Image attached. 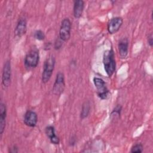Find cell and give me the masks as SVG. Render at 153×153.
Returning <instances> with one entry per match:
<instances>
[{
    "label": "cell",
    "instance_id": "10",
    "mask_svg": "<svg viewBox=\"0 0 153 153\" xmlns=\"http://www.w3.org/2000/svg\"><path fill=\"white\" fill-rule=\"evenodd\" d=\"M128 45L129 41L127 37L122 38L118 42V50L121 59L127 57L128 53Z\"/></svg>",
    "mask_w": 153,
    "mask_h": 153
},
{
    "label": "cell",
    "instance_id": "20",
    "mask_svg": "<svg viewBox=\"0 0 153 153\" xmlns=\"http://www.w3.org/2000/svg\"><path fill=\"white\" fill-rule=\"evenodd\" d=\"M148 43L150 47H152L153 45V36L152 33H151L148 36Z\"/></svg>",
    "mask_w": 153,
    "mask_h": 153
},
{
    "label": "cell",
    "instance_id": "7",
    "mask_svg": "<svg viewBox=\"0 0 153 153\" xmlns=\"http://www.w3.org/2000/svg\"><path fill=\"white\" fill-rule=\"evenodd\" d=\"M11 78V67L10 60H7L3 67L2 74V85L3 88H6L10 85Z\"/></svg>",
    "mask_w": 153,
    "mask_h": 153
},
{
    "label": "cell",
    "instance_id": "8",
    "mask_svg": "<svg viewBox=\"0 0 153 153\" xmlns=\"http://www.w3.org/2000/svg\"><path fill=\"white\" fill-rule=\"evenodd\" d=\"M123 23V19L121 17H115L111 19L108 23L107 29L110 34L117 33L121 27Z\"/></svg>",
    "mask_w": 153,
    "mask_h": 153
},
{
    "label": "cell",
    "instance_id": "15",
    "mask_svg": "<svg viewBox=\"0 0 153 153\" xmlns=\"http://www.w3.org/2000/svg\"><path fill=\"white\" fill-rule=\"evenodd\" d=\"M90 111V104L88 101H85L82 105L81 111L80 113V118L83 120L88 117Z\"/></svg>",
    "mask_w": 153,
    "mask_h": 153
},
{
    "label": "cell",
    "instance_id": "16",
    "mask_svg": "<svg viewBox=\"0 0 153 153\" xmlns=\"http://www.w3.org/2000/svg\"><path fill=\"white\" fill-rule=\"evenodd\" d=\"M122 110V106L120 105H117L112 111L110 114V118L111 120H118L121 115V112Z\"/></svg>",
    "mask_w": 153,
    "mask_h": 153
},
{
    "label": "cell",
    "instance_id": "17",
    "mask_svg": "<svg viewBox=\"0 0 153 153\" xmlns=\"http://www.w3.org/2000/svg\"><path fill=\"white\" fill-rule=\"evenodd\" d=\"M143 149V146L142 143H136L132 146L131 148L130 152L132 153H140L142 152Z\"/></svg>",
    "mask_w": 153,
    "mask_h": 153
},
{
    "label": "cell",
    "instance_id": "9",
    "mask_svg": "<svg viewBox=\"0 0 153 153\" xmlns=\"http://www.w3.org/2000/svg\"><path fill=\"white\" fill-rule=\"evenodd\" d=\"M23 121L26 126L30 127H34L38 122L37 114L33 111H27L25 114Z\"/></svg>",
    "mask_w": 153,
    "mask_h": 153
},
{
    "label": "cell",
    "instance_id": "11",
    "mask_svg": "<svg viewBox=\"0 0 153 153\" xmlns=\"http://www.w3.org/2000/svg\"><path fill=\"white\" fill-rule=\"evenodd\" d=\"M27 30V21L26 19L22 17H20L18 22L17 23V25L16 26L15 30H14V34L15 36L17 38L22 37L23 35L25 34Z\"/></svg>",
    "mask_w": 153,
    "mask_h": 153
},
{
    "label": "cell",
    "instance_id": "19",
    "mask_svg": "<svg viewBox=\"0 0 153 153\" xmlns=\"http://www.w3.org/2000/svg\"><path fill=\"white\" fill-rule=\"evenodd\" d=\"M63 41H62L59 38L58 39H57L54 42V48L55 50H59L62 46V44H63Z\"/></svg>",
    "mask_w": 153,
    "mask_h": 153
},
{
    "label": "cell",
    "instance_id": "5",
    "mask_svg": "<svg viewBox=\"0 0 153 153\" xmlns=\"http://www.w3.org/2000/svg\"><path fill=\"white\" fill-rule=\"evenodd\" d=\"M71 22L69 18L62 20L59 29V38L63 42L68 41L71 37Z\"/></svg>",
    "mask_w": 153,
    "mask_h": 153
},
{
    "label": "cell",
    "instance_id": "23",
    "mask_svg": "<svg viewBox=\"0 0 153 153\" xmlns=\"http://www.w3.org/2000/svg\"><path fill=\"white\" fill-rule=\"evenodd\" d=\"M51 44L50 42H47V43L45 44L44 47H45V48H47L46 50H50V48H51Z\"/></svg>",
    "mask_w": 153,
    "mask_h": 153
},
{
    "label": "cell",
    "instance_id": "2",
    "mask_svg": "<svg viewBox=\"0 0 153 153\" xmlns=\"http://www.w3.org/2000/svg\"><path fill=\"white\" fill-rule=\"evenodd\" d=\"M39 61V50L36 47L31 48L27 53L24 60L25 66L27 69H32L35 68Z\"/></svg>",
    "mask_w": 153,
    "mask_h": 153
},
{
    "label": "cell",
    "instance_id": "6",
    "mask_svg": "<svg viewBox=\"0 0 153 153\" xmlns=\"http://www.w3.org/2000/svg\"><path fill=\"white\" fill-rule=\"evenodd\" d=\"M65 87V75L63 72H59L56 75V79L53 86L52 92L55 95H60L63 92Z\"/></svg>",
    "mask_w": 153,
    "mask_h": 153
},
{
    "label": "cell",
    "instance_id": "12",
    "mask_svg": "<svg viewBox=\"0 0 153 153\" xmlns=\"http://www.w3.org/2000/svg\"><path fill=\"white\" fill-rule=\"evenodd\" d=\"M45 133L46 136L49 138L50 142L54 145H58L60 142L59 137L56 134L55 128L51 125L47 126L45 128Z\"/></svg>",
    "mask_w": 153,
    "mask_h": 153
},
{
    "label": "cell",
    "instance_id": "4",
    "mask_svg": "<svg viewBox=\"0 0 153 153\" xmlns=\"http://www.w3.org/2000/svg\"><path fill=\"white\" fill-rule=\"evenodd\" d=\"M93 81L97 89V94L98 97L102 100L107 99L110 96V92L106 87L104 80L100 78L94 77Z\"/></svg>",
    "mask_w": 153,
    "mask_h": 153
},
{
    "label": "cell",
    "instance_id": "21",
    "mask_svg": "<svg viewBox=\"0 0 153 153\" xmlns=\"http://www.w3.org/2000/svg\"><path fill=\"white\" fill-rule=\"evenodd\" d=\"M10 152L11 153H16L18 152V148L16 146H13L12 148H10V150H9Z\"/></svg>",
    "mask_w": 153,
    "mask_h": 153
},
{
    "label": "cell",
    "instance_id": "13",
    "mask_svg": "<svg viewBox=\"0 0 153 153\" xmlns=\"http://www.w3.org/2000/svg\"><path fill=\"white\" fill-rule=\"evenodd\" d=\"M7 118V108L4 103H0V134L2 135L4 131Z\"/></svg>",
    "mask_w": 153,
    "mask_h": 153
},
{
    "label": "cell",
    "instance_id": "18",
    "mask_svg": "<svg viewBox=\"0 0 153 153\" xmlns=\"http://www.w3.org/2000/svg\"><path fill=\"white\" fill-rule=\"evenodd\" d=\"M33 36H34V38L38 41H42L45 38L44 32L42 30H40V29L35 30V32H34Z\"/></svg>",
    "mask_w": 153,
    "mask_h": 153
},
{
    "label": "cell",
    "instance_id": "14",
    "mask_svg": "<svg viewBox=\"0 0 153 153\" xmlns=\"http://www.w3.org/2000/svg\"><path fill=\"white\" fill-rule=\"evenodd\" d=\"M84 8V2L82 0H76L74 1L73 14L76 19H79L82 16Z\"/></svg>",
    "mask_w": 153,
    "mask_h": 153
},
{
    "label": "cell",
    "instance_id": "3",
    "mask_svg": "<svg viewBox=\"0 0 153 153\" xmlns=\"http://www.w3.org/2000/svg\"><path fill=\"white\" fill-rule=\"evenodd\" d=\"M56 63V59L54 56L51 55L45 60L43 71L42 73V81L43 83H47L50 79Z\"/></svg>",
    "mask_w": 153,
    "mask_h": 153
},
{
    "label": "cell",
    "instance_id": "1",
    "mask_svg": "<svg viewBox=\"0 0 153 153\" xmlns=\"http://www.w3.org/2000/svg\"><path fill=\"white\" fill-rule=\"evenodd\" d=\"M103 64L104 69L109 77H111L116 69V62L115 54L112 48L106 50L103 55Z\"/></svg>",
    "mask_w": 153,
    "mask_h": 153
},
{
    "label": "cell",
    "instance_id": "22",
    "mask_svg": "<svg viewBox=\"0 0 153 153\" xmlns=\"http://www.w3.org/2000/svg\"><path fill=\"white\" fill-rule=\"evenodd\" d=\"M75 138L72 136V138H71L69 139V145L72 146V145H74L75 144Z\"/></svg>",
    "mask_w": 153,
    "mask_h": 153
}]
</instances>
